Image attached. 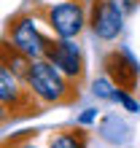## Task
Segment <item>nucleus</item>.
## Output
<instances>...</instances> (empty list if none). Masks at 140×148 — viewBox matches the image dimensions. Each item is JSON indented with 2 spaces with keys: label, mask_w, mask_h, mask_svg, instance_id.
<instances>
[{
  "label": "nucleus",
  "mask_w": 140,
  "mask_h": 148,
  "mask_svg": "<svg viewBox=\"0 0 140 148\" xmlns=\"http://www.w3.org/2000/svg\"><path fill=\"white\" fill-rule=\"evenodd\" d=\"M24 84L43 105H73L78 100V84L65 78L49 59H32Z\"/></svg>",
  "instance_id": "obj_1"
},
{
  "label": "nucleus",
  "mask_w": 140,
  "mask_h": 148,
  "mask_svg": "<svg viewBox=\"0 0 140 148\" xmlns=\"http://www.w3.org/2000/svg\"><path fill=\"white\" fill-rule=\"evenodd\" d=\"M0 105L16 110V116H35V113H40L43 102L30 92V86L19 75H14L8 67L0 65Z\"/></svg>",
  "instance_id": "obj_2"
},
{
  "label": "nucleus",
  "mask_w": 140,
  "mask_h": 148,
  "mask_svg": "<svg viewBox=\"0 0 140 148\" xmlns=\"http://www.w3.org/2000/svg\"><path fill=\"white\" fill-rule=\"evenodd\" d=\"M43 59H49L73 84L84 81V54L67 38H43Z\"/></svg>",
  "instance_id": "obj_3"
},
{
  "label": "nucleus",
  "mask_w": 140,
  "mask_h": 148,
  "mask_svg": "<svg viewBox=\"0 0 140 148\" xmlns=\"http://www.w3.org/2000/svg\"><path fill=\"white\" fill-rule=\"evenodd\" d=\"M43 32L35 24L32 14H16L11 22H8L5 30V40L11 43L16 51H22L27 59H43Z\"/></svg>",
  "instance_id": "obj_4"
},
{
  "label": "nucleus",
  "mask_w": 140,
  "mask_h": 148,
  "mask_svg": "<svg viewBox=\"0 0 140 148\" xmlns=\"http://www.w3.org/2000/svg\"><path fill=\"white\" fill-rule=\"evenodd\" d=\"M43 16H46V24L51 27V32L57 38H67V40L78 38V32L86 24V14H84L81 0H67V3L46 5L43 8Z\"/></svg>",
  "instance_id": "obj_5"
},
{
  "label": "nucleus",
  "mask_w": 140,
  "mask_h": 148,
  "mask_svg": "<svg viewBox=\"0 0 140 148\" xmlns=\"http://www.w3.org/2000/svg\"><path fill=\"white\" fill-rule=\"evenodd\" d=\"M102 70H105V78L121 92H135L137 89V81H140V67L132 59V54L127 51H119L113 49L102 57Z\"/></svg>",
  "instance_id": "obj_6"
},
{
  "label": "nucleus",
  "mask_w": 140,
  "mask_h": 148,
  "mask_svg": "<svg viewBox=\"0 0 140 148\" xmlns=\"http://www.w3.org/2000/svg\"><path fill=\"white\" fill-rule=\"evenodd\" d=\"M89 24L100 40H116L121 35V27H124V14L110 0H92Z\"/></svg>",
  "instance_id": "obj_7"
},
{
  "label": "nucleus",
  "mask_w": 140,
  "mask_h": 148,
  "mask_svg": "<svg viewBox=\"0 0 140 148\" xmlns=\"http://www.w3.org/2000/svg\"><path fill=\"white\" fill-rule=\"evenodd\" d=\"M30 62L32 59H27L22 54V51H16L8 40H0V65L3 67H8L14 75H19L22 81L27 78V70H30Z\"/></svg>",
  "instance_id": "obj_8"
},
{
  "label": "nucleus",
  "mask_w": 140,
  "mask_h": 148,
  "mask_svg": "<svg viewBox=\"0 0 140 148\" xmlns=\"http://www.w3.org/2000/svg\"><path fill=\"white\" fill-rule=\"evenodd\" d=\"M100 137L102 140H108L113 145H121V143H127L129 140V124L124 119H119V116H105L100 121Z\"/></svg>",
  "instance_id": "obj_9"
},
{
  "label": "nucleus",
  "mask_w": 140,
  "mask_h": 148,
  "mask_svg": "<svg viewBox=\"0 0 140 148\" xmlns=\"http://www.w3.org/2000/svg\"><path fill=\"white\" fill-rule=\"evenodd\" d=\"M86 140H89V135H86L84 127L62 129L49 140V148H86Z\"/></svg>",
  "instance_id": "obj_10"
},
{
  "label": "nucleus",
  "mask_w": 140,
  "mask_h": 148,
  "mask_svg": "<svg viewBox=\"0 0 140 148\" xmlns=\"http://www.w3.org/2000/svg\"><path fill=\"white\" fill-rule=\"evenodd\" d=\"M116 92H119V89L108 81V78H97V81H94V94H97L100 100H110V102H113Z\"/></svg>",
  "instance_id": "obj_11"
},
{
  "label": "nucleus",
  "mask_w": 140,
  "mask_h": 148,
  "mask_svg": "<svg viewBox=\"0 0 140 148\" xmlns=\"http://www.w3.org/2000/svg\"><path fill=\"white\" fill-rule=\"evenodd\" d=\"M113 102H119V105L124 108V110H129V113H137V110H140V105H137V102H135L132 97H129V92H121V89L116 92Z\"/></svg>",
  "instance_id": "obj_12"
},
{
  "label": "nucleus",
  "mask_w": 140,
  "mask_h": 148,
  "mask_svg": "<svg viewBox=\"0 0 140 148\" xmlns=\"http://www.w3.org/2000/svg\"><path fill=\"white\" fill-rule=\"evenodd\" d=\"M110 3L116 5V8H119V11L124 14V16H127V14H132L135 8H137V3H140V0H110Z\"/></svg>",
  "instance_id": "obj_13"
},
{
  "label": "nucleus",
  "mask_w": 140,
  "mask_h": 148,
  "mask_svg": "<svg viewBox=\"0 0 140 148\" xmlns=\"http://www.w3.org/2000/svg\"><path fill=\"white\" fill-rule=\"evenodd\" d=\"M27 140V137H11V140H3L0 148H22V143Z\"/></svg>",
  "instance_id": "obj_14"
},
{
  "label": "nucleus",
  "mask_w": 140,
  "mask_h": 148,
  "mask_svg": "<svg viewBox=\"0 0 140 148\" xmlns=\"http://www.w3.org/2000/svg\"><path fill=\"white\" fill-rule=\"evenodd\" d=\"M94 116H97V110L89 108L86 113H81V119H78V124H89V121H94Z\"/></svg>",
  "instance_id": "obj_15"
},
{
  "label": "nucleus",
  "mask_w": 140,
  "mask_h": 148,
  "mask_svg": "<svg viewBox=\"0 0 140 148\" xmlns=\"http://www.w3.org/2000/svg\"><path fill=\"white\" fill-rule=\"evenodd\" d=\"M8 119H14V116H11V110H8L5 105H0V127H3V124H5Z\"/></svg>",
  "instance_id": "obj_16"
},
{
  "label": "nucleus",
  "mask_w": 140,
  "mask_h": 148,
  "mask_svg": "<svg viewBox=\"0 0 140 148\" xmlns=\"http://www.w3.org/2000/svg\"><path fill=\"white\" fill-rule=\"evenodd\" d=\"M22 148H35V145H32V143H27V140H24V143H22Z\"/></svg>",
  "instance_id": "obj_17"
}]
</instances>
